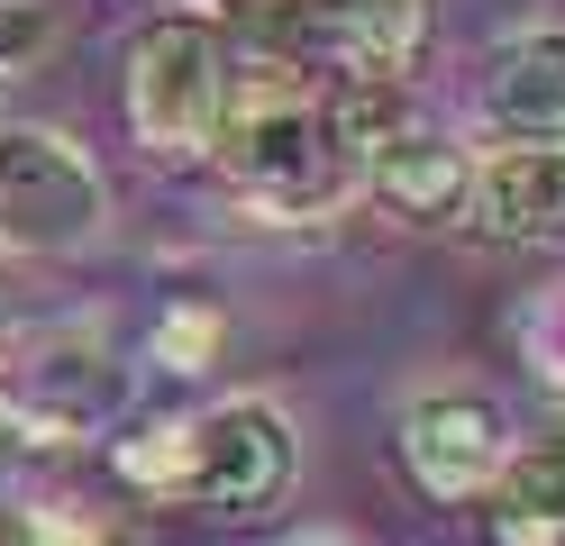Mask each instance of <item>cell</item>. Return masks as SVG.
<instances>
[{"mask_svg": "<svg viewBox=\"0 0 565 546\" xmlns=\"http://www.w3.org/2000/svg\"><path fill=\"white\" fill-rule=\"evenodd\" d=\"M210 156L228 164V182L274 218H320L356 192L347 173V137H338V92L310 73H246L228 92V119L210 137Z\"/></svg>", "mask_w": 565, "mask_h": 546, "instance_id": "1", "label": "cell"}, {"mask_svg": "<svg viewBox=\"0 0 565 546\" xmlns=\"http://www.w3.org/2000/svg\"><path fill=\"white\" fill-rule=\"evenodd\" d=\"M119 473L156 501H192V510H265L292 483V428L274 400H220L173 428H147L119 447Z\"/></svg>", "mask_w": 565, "mask_h": 546, "instance_id": "2", "label": "cell"}, {"mask_svg": "<svg viewBox=\"0 0 565 546\" xmlns=\"http://www.w3.org/2000/svg\"><path fill=\"white\" fill-rule=\"evenodd\" d=\"M128 400V364L100 319H46L0 338V419L38 447H83L119 419Z\"/></svg>", "mask_w": 565, "mask_h": 546, "instance_id": "3", "label": "cell"}, {"mask_svg": "<svg viewBox=\"0 0 565 546\" xmlns=\"http://www.w3.org/2000/svg\"><path fill=\"white\" fill-rule=\"evenodd\" d=\"M338 137H347V173L383 210H402V218H456L466 210L475 164L411 83H347L338 92Z\"/></svg>", "mask_w": 565, "mask_h": 546, "instance_id": "4", "label": "cell"}, {"mask_svg": "<svg viewBox=\"0 0 565 546\" xmlns=\"http://www.w3.org/2000/svg\"><path fill=\"white\" fill-rule=\"evenodd\" d=\"M119 92H128L137 146H147L156 164H201L210 137H220V119H228V92H237L228 36L210 19H156V28H137Z\"/></svg>", "mask_w": 565, "mask_h": 546, "instance_id": "5", "label": "cell"}, {"mask_svg": "<svg viewBox=\"0 0 565 546\" xmlns=\"http://www.w3.org/2000/svg\"><path fill=\"white\" fill-rule=\"evenodd\" d=\"M110 228V192L74 137L0 128V255H83Z\"/></svg>", "mask_w": 565, "mask_h": 546, "instance_id": "6", "label": "cell"}, {"mask_svg": "<svg viewBox=\"0 0 565 546\" xmlns=\"http://www.w3.org/2000/svg\"><path fill=\"white\" fill-rule=\"evenodd\" d=\"M265 36H274L282 73H329V92L411 83L429 10L419 0H265Z\"/></svg>", "mask_w": 565, "mask_h": 546, "instance_id": "7", "label": "cell"}, {"mask_svg": "<svg viewBox=\"0 0 565 546\" xmlns=\"http://www.w3.org/2000/svg\"><path fill=\"white\" fill-rule=\"evenodd\" d=\"M402 464L429 501H483L511 464V428L483 392H419L402 410Z\"/></svg>", "mask_w": 565, "mask_h": 546, "instance_id": "8", "label": "cell"}, {"mask_svg": "<svg viewBox=\"0 0 565 546\" xmlns=\"http://www.w3.org/2000/svg\"><path fill=\"white\" fill-rule=\"evenodd\" d=\"M483 128L502 146H565V28H520L483 55Z\"/></svg>", "mask_w": 565, "mask_h": 546, "instance_id": "9", "label": "cell"}, {"mask_svg": "<svg viewBox=\"0 0 565 546\" xmlns=\"http://www.w3.org/2000/svg\"><path fill=\"white\" fill-rule=\"evenodd\" d=\"M475 228L520 246H565V146H492L466 173Z\"/></svg>", "mask_w": 565, "mask_h": 546, "instance_id": "10", "label": "cell"}, {"mask_svg": "<svg viewBox=\"0 0 565 546\" xmlns=\"http://www.w3.org/2000/svg\"><path fill=\"white\" fill-rule=\"evenodd\" d=\"M483 546H565V437L502 464L483 492Z\"/></svg>", "mask_w": 565, "mask_h": 546, "instance_id": "11", "label": "cell"}, {"mask_svg": "<svg viewBox=\"0 0 565 546\" xmlns=\"http://www.w3.org/2000/svg\"><path fill=\"white\" fill-rule=\"evenodd\" d=\"M210 355H220V310L183 301V310L156 319V364H164V374H201Z\"/></svg>", "mask_w": 565, "mask_h": 546, "instance_id": "12", "label": "cell"}, {"mask_svg": "<svg viewBox=\"0 0 565 546\" xmlns=\"http://www.w3.org/2000/svg\"><path fill=\"white\" fill-rule=\"evenodd\" d=\"M282 546H347V537H329V528H301V537H282Z\"/></svg>", "mask_w": 565, "mask_h": 546, "instance_id": "13", "label": "cell"}, {"mask_svg": "<svg viewBox=\"0 0 565 546\" xmlns=\"http://www.w3.org/2000/svg\"><path fill=\"white\" fill-rule=\"evenodd\" d=\"M0 28H10V10H0Z\"/></svg>", "mask_w": 565, "mask_h": 546, "instance_id": "14", "label": "cell"}]
</instances>
